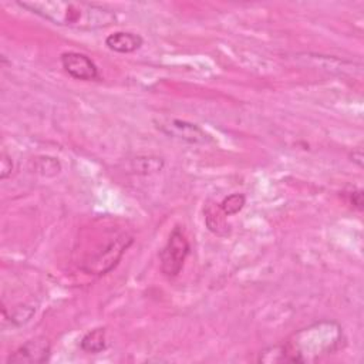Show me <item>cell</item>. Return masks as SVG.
<instances>
[{"label": "cell", "mask_w": 364, "mask_h": 364, "mask_svg": "<svg viewBox=\"0 0 364 364\" xmlns=\"http://www.w3.org/2000/svg\"><path fill=\"white\" fill-rule=\"evenodd\" d=\"M350 203L357 208L358 210H363V191L361 189H353L350 193Z\"/></svg>", "instance_id": "obj_14"}, {"label": "cell", "mask_w": 364, "mask_h": 364, "mask_svg": "<svg viewBox=\"0 0 364 364\" xmlns=\"http://www.w3.org/2000/svg\"><path fill=\"white\" fill-rule=\"evenodd\" d=\"M38 162V172L44 176H55L57 173H60L61 171V164L55 159V158H51V156H40L37 159Z\"/></svg>", "instance_id": "obj_11"}, {"label": "cell", "mask_w": 364, "mask_h": 364, "mask_svg": "<svg viewBox=\"0 0 364 364\" xmlns=\"http://www.w3.org/2000/svg\"><path fill=\"white\" fill-rule=\"evenodd\" d=\"M191 245L185 236V233L175 228L165 246L159 252V260H161V270L168 277H175L182 270V266L185 263L186 256L189 255Z\"/></svg>", "instance_id": "obj_3"}, {"label": "cell", "mask_w": 364, "mask_h": 364, "mask_svg": "<svg viewBox=\"0 0 364 364\" xmlns=\"http://www.w3.org/2000/svg\"><path fill=\"white\" fill-rule=\"evenodd\" d=\"M107 331L104 327H98L85 333L80 341V348L90 354L101 353L107 348Z\"/></svg>", "instance_id": "obj_9"}, {"label": "cell", "mask_w": 364, "mask_h": 364, "mask_svg": "<svg viewBox=\"0 0 364 364\" xmlns=\"http://www.w3.org/2000/svg\"><path fill=\"white\" fill-rule=\"evenodd\" d=\"M51 354V344L46 337H36L24 344H21L16 351H13L7 364H38L46 363Z\"/></svg>", "instance_id": "obj_6"}, {"label": "cell", "mask_w": 364, "mask_h": 364, "mask_svg": "<svg viewBox=\"0 0 364 364\" xmlns=\"http://www.w3.org/2000/svg\"><path fill=\"white\" fill-rule=\"evenodd\" d=\"M36 309L31 307V306H20V307H16L14 313L11 314V321L17 323V324H24L27 323L31 316L34 314Z\"/></svg>", "instance_id": "obj_12"}, {"label": "cell", "mask_w": 364, "mask_h": 364, "mask_svg": "<svg viewBox=\"0 0 364 364\" xmlns=\"http://www.w3.org/2000/svg\"><path fill=\"white\" fill-rule=\"evenodd\" d=\"M156 128L169 138H175L192 145H205L212 142L210 135L205 132L199 125L183 119L161 121L158 122Z\"/></svg>", "instance_id": "obj_5"}, {"label": "cell", "mask_w": 364, "mask_h": 364, "mask_svg": "<svg viewBox=\"0 0 364 364\" xmlns=\"http://www.w3.org/2000/svg\"><path fill=\"white\" fill-rule=\"evenodd\" d=\"M1 171H0V178L1 179H6L7 176L11 175V169H13V162L11 159L6 155V154H1Z\"/></svg>", "instance_id": "obj_13"}, {"label": "cell", "mask_w": 364, "mask_h": 364, "mask_svg": "<svg viewBox=\"0 0 364 364\" xmlns=\"http://www.w3.org/2000/svg\"><path fill=\"white\" fill-rule=\"evenodd\" d=\"M17 4L55 26L75 30H100L117 23L112 9L88 1L26 0Z\"/></svg>", "instance_id": "obj_2"}, {"label": "cell", "mask_w": 364, "mask_h": 364, "mask_svg": "<svg viewBox=\"0 0 364 364\" xmlns=\"http://www.w3.org/2000/svg\"><path fill=\"white\" fill-rule=\"evenodd\" d=\"M132 243V237L127 235H121L109 242L102 250H100L87 264L82 266V270L90 274H105L107 272L112 270L115 264L122 257L124 252Z\"/></svg>", "instance_id": "obj_4"}, {"label": "cell", "mask_w": 364, "mask_h": 364, "mask_svg": "<svg viewBox=\"0 0 364 364\" xmlns=\"http://www.w3.org/2000/svg\"><path fill=\"white\" fill-rule=\"evenodd\" d=\"M343 344L341 326L334 320H320L294 331L283 344L262 350L257 361L266 364L314 363L336 353Z\"/></svg>", "instance_id": "obj_1"}, {"label": "cell", "mask_w": 364, "mask_h": 364, "mask_svg": "<svg viewBox=\"0 0 364 364\" xmlns=\"http://www.w3.org/2000/svg\"><path fill=\"white\" fill-rule=\"evenodd\" d=\"M144 40L139 34L131 31H115L105 38V46L119 54H129L141 48Z\"/></svg>", "instance_id": "obj_8"}, {"label": "cell", "mask_w": 364, "mask_h": 364, "mask_svg": "<svg viewBox=\"0 0 364 364\" xmlns=\"http://www.w3.org/2000/svg\"><path fill=\"white\" fill-rule=\"evenodd\" d=\"M246 203V196L243 193H232L219 203V208L225 216H233L239 213Z\"/></svg>", "instance_id": "obj_10"}, {"label": "cell", "mask_w": 364, "mask_h": 364, "mask_svg": "<svg viewBox=\"0 0 364 364\" xmlns=\"http://www.w3.org/2000/svg\"><path fill=\"white\" fill-rule=\"evenodd\" d=\"M60 61L65 73H68V75L75 80L94 81L100 77L95 63L82 53L65 51L60 55Z\"/></svg>", "instance_id": "obj_7"}, {"label": "cell", "mask_w": 364, "mask_h": 364, "mask_svg": "<svg viewBox=\"0 0 364 364\" xmlns=\"http://www.w3.org/2000/svg\"><path fill=\"white\" fill-rule=\"evenodd\" d=\"M350 161L353 164H355L358 168H363L364 165V155H363V148L361 146H357L354 148L351 152H350Z\"/></svg>", "instance_id": "obj_15"}]
</instances>
